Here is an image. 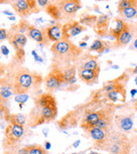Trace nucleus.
<instances>
[{"label":"nucleus","instance_id":"47","mask_svg":"<svg viewBox=\"0 0 137 154\" xmlns=\"http://www.w3.org/2000/svg\"><path fill=\"white\" fill-rule=\"evenodd\" d=\"M135 111H137V100L135 101Z\"/></svg>","mask_w":137,"mask_h":154},{"label":"nucleus","instance_id":"39","mask_svg":"<svg viewBox=\"0 0 137 154\" xmlns=\"http://www.w3.org/2000/svg\"><path fill=\"white\" fill-rule=\"evenodd\" d=\"M78 46L82 49V48H85L87 46V43L86 42H80L78 44Z\"/></svg>","mask_w":137,"mask_h":154},{"label":"nucleus","instance_id":"29","mask_svg":"<svg viewBox=\"0 0 137 154\" xmlns=\"http://www.w3.org/2000/svg\"><path fill=\"white\" fill-rule=\"evenodd\" d=\"M10 115V112L8 108L6 106L0 105V120L3 119L8 122V116Z\"/></svg>","mask_w":137,"mask_h":154},{"label":"nucleus","instance_id":"21","mask_svg":"<svg viewBox=\"0 0 137 154\" xmlns=\"http://www.w3.org/2000/svg\"><path fill=\"white\" fill-rule=\"evenodd\" d=\"M106 97L112 102H124L126 99V90L125 88L116 89L112 91L106 93Z\"/></svg>","mask_w":137,"mask_h":154},{"label":"nucleus","instance_id":"4","mask_svg":"<svg viewBox=\"0 0 137 154\" xmlns=\"http://www.w3.org/2000/svg\"><path fill=\"white\" fill-rule=\"evenodd\" d=\"M25 134L23 126L8 123L4 129V137L3 140V148L4 151L15 152L20 148Z\"/></svg>","mask_w":137,"mask_h":154},{"label":"nucleus","instance_id":"32","mask_svg":"<svg viewBox=\"0 0 137 154\" xmlns=\"http://www.w3.org/2000/svg\"><path fill=\"white\" fill-rule=\"evenodd\" d=\"M37 1V4L40 8H46L49 4H51L50 0H36Z\"/></svg>","mask_w":137,"mask_h":154},{"label":"nucleus","instance_id":"19","mask_svg":"<svg viewBox=\"0 0 137 154\" xmlns=\"http://www.w3.org/2000/svg\"><path fill=\"white\" fill-rule=\"evenodd\" d=\"M128 26H129V23H126L125 20L119 18H115L114 19V25L110 28L109 33L114 39H117L119 36L126 30Z\"/></svg>","mask_w":137,"mask_h":154},{"label":"nucleus","instance_id":"7","mask_svg":"<svg viewBox=\"0 0 137 154\" xmlns=\"http://www.w3.org/2000/svg\"><path fill=\"white\" fill-rule=\"evenodd\" d=\"M88 137L94 141V148L96 150L105 151L110 141L112 131H106L98 127H91L84 130Z\"/></svg>","mask_w":137,"mask_h":154},{"label":"nucleus","instance_id":"9","mask_svg":"<svg viewBox=\"0 0 137 154\" xmlns=\"http://www.w3.org/2000/svg\"><path fill=\"white\" fill-rule=\"evenodd\" d=\"M58 7L62 20H72L76 14L82 8L81 0H61L56 4Z\"/></svg>","mask_w":137,"mask_h":154},{"label":"nucleus","instance_id":"36","mask_svg":"<svg viewBox=\"0 0 137 154\" xmlns=\"http://www.w3.org/2000/svg\"><path fill=\"white\" fill-rule=\"evenodd\" d=\"M136 94H137V89H132V90L130 91V96H131L132 98H134Z\"/></svg>","mask_w":137,"mask_h":154},{"label":"nucleus","instance_id":"15","mask_svg":"<svg viewBox=\"0 0 137 154\" xmlns=\"http://www.w3.org/2000/svg\"><path fill=\"white\" fill-rule=\"evenodd\" d=\"M8 41L11 44V45L14 47L15 51L23 50L24 47L25 46L27 43V37L26 35H24L23 33L20 32H11L8 31Z\"/></svg>","mask_w":137,"mask_h":154},{"label":"nucleus","instance_id":"1","mask_svg":"<svg viewBox=\"0 0 137 154\" xmlns=\"http://www.w3.org/2000/svg\"><path fill=\"white\" fill-rule=\"evenodd\" d=\"M34 106L27 117V126L35 128L54 121L58 113L57 102L51 92L42 93L35 98Z\"/></svg>","mask_w":137,"mask_h":154},{"label":"nucleus","instance_id":"43","mask_svg":"<svg viewBox=\"0 0 137 154\" xmlns=\"http://www.w3.org/2000/svg\"><path fill=\"white\" fill-rule=\"evenodd\" d=\"M132 74H134V75H137V66L132 69Z\"/></svg>","mask_w":137,"mask_h":154},{"label":"nucleus","instance_id":"3","mask_svg":"<svg viewBox=\"0 0 137 154\" xmlns=\"http://www.w3.org/2000/svg\"><path fill=\"white\" fill-rule=\"evenodd\" d=\"M51 51L59 61L68 62L73 60L82 54V49L77 46L68 38H64L53 43Z\"/></svg>","mask_w":137,"mask_h":154},{"label":"nucleus","instance_id":"30","mask_svg":"<svg viewBox=\"0 0 137 154\" xmlns=\"http://www.w3.org/2000/svg\"><path fill=\"white\" fill-rule=\"evenodd\" d=\"M29 99L28 94H20V95H15L14 100L19 104H24Z\"/></svg>","mask_w":137,"mask_h":154},{"label":"nucleus","instance_id":"28","mask_svg":"<svg viewBox=\"0 0 137 154\" xmlns=\"http://www.w3.org/2000/svg\"><path fill=\"white\" fill-rule=\"evenodd\" d=\"M29 154H48V151L46 150L43 145L32 144L29 145Z\"/></svg>","mask_w":137,"mask_h":154},{"label":"nucleus","instance_id":"13","mask_svg":"<svg viewBox=\"0 0 137 154\" xmlns=\"http://www.w3.org/2000/svg\"><path fill=\"white\" fill-rule=\"evenodd\" d=\"M85 30H87L86 26L76 20H70L62 24V35L64 38L70 39Z\"/></svg>","mask_w":137,"mask_h":154},{"label":"nucleus","instance_id":"2","mask_svg":"<svg viewBox=\"0 0 137 154\" xmlns=\"http://www.w3.org/2000/svg\"><path fill=\"white\" fill-rule=\"evenodd\" d=\"M42 81L43 79L40 74L21 67L16 71L12 82L14 95L28 94L39 88Z\"/></svg>","mask_w":137,"mask_h":154},{"label":"nucleus","instance_id":"24","mask_svg":"<svg viewBox=\"0 0 137 154\" xmlns=\"http://www.w3.org/2000/svg\"><path fill=\"white\" fill-rule=\"evenodd\" d=\"M89 50L92 52H98V53H104L105 50H108L107 43L103 41L101 39H95L93 44L89 47Z\"/></svg>","mask_w":137,"mask_h":154},{"label":"nucleus","instance_id":"18","mask_svg":"<svg viewBox=\"0 0 137 154\" xmlns=\"http://www.w3.org/2000/svg\"><path fill=\"white\" fill-rule=\"evenodd\" d=\"M134 33H135V29H134L133 26L129 24V26L127 27L126 30L119 36L117 39H115V43H114L115 47L120 48V47L126 46L131 41V39L133 38Z\"/></svg>","mask_w":137,"mask_h":154},{"label":"nucleus","instance_id":"35","mask_svg":"<svg viewBox=\"0 0 137 154\" xmlns=\"http://www.w3.org/2000/svg\"><path fill=\"white\" fill-rule=\"evenodd\" d=\"M44 147L46 148V151H49L51 149V143L49 142V141H45V143H44Z\"/></svg>","mask_w":137,"mask_h":154},{"label":"nucleus","instance_id":"46","mask_svg":"<svg viewBox=\"0 0 137 154\" xmlns=\"http://www.w3.org/2000/svg\"><path fill=\"white\" fill-rule=\"evenodd\" d=\"M47 131H48V129H47V128H46V129H44L43 130V133L45 134L46 137H47Z\"/></svg>","mask_w":137,"mask_h":154},{"label":"nucleus","instance_id":"5","mask_svg":"<svg viewBox=\"0 0 137 154\" xmlns=\"http://www.w3.org/2000/svg\"><path fill=\"white\" fill-rule=\"evenodd\" d=\"M132 143L126 133L113 130L106 152L110 154H131Z\"/></svg>","mask_w":137,"mask_h":154},{"label":"nucleus","instance_id":"50","mask_svg":"<svg viewBox=\"0 0 137 154\" xmlns=\"http://www.w3.org/2000/svg\"><path fill=\"white\" fill-rule=\"evenodd\" d=\"M69 154H79L78 152H72V153H69Z\"/></svg>","mask_w":137,"mask_h":154},{"label":"nucleus","instance_id":"12","mask_svg":"<svg viewBox=\"0 0 137 154\" xmlns=\"http://www.w3.org/2000/svg\"><path fill=\"white\" fill-rule=\"evenodd\" d=\"M114 124L117 130L123 133H129L134 127L133 114H119L114 117Z\"/></svg>","mask_w":137,"mask_h":154},{"label":"nucleus","instance_id":"34","mask_svg":"<svg viewBox=\"0 0 137 154\" xmlns=\"http://www.w3.org/2000/svg\"><path fill=\"white\" fill-rule=\"evenodd\" d=\"M0 50H1V52H2V54L5 55V56H7L9 54V50L8 49V47L5 46V45H2L1 48H0Z\"/></svg>","mask_w":137,"mask_h":154},{"label":"nucleus","instance_id":"31","mask_svg":"<svg viewBox=\"0 0 137 154\" xmlns=\"http://www.w3.org/2000/svg\"><path fill=\"white\" fill-rule=\"evenodd\" d=\"M8 38V30L6 29L0 28V41L5 40Z\"/></svg>","mask_w":137,"mask_h":154},{"label":"nucleus","instance_id":"8","mask_svg":"<svg viewBox=\"0 0 137 154\" xmlns=\"http://www.w3.org/2000/svg\"><path fill=\"white\" fill-rule=\"evenodd\" d=\"M114 110L112 107H104L96 111H88L82 118L80 127L83 131L94 127L95 124L99 120L102 119L103 117L110 114H114Z\"/></svg>","mask_w":137,"mask_h":154},{"label":"nucleus","instance_id":"17","mask_svg":"<svg viewBox=\"0 0 137 154\" xmlns=\"http://www.w3.org/2000/svg\"><path fill=\"white\" fill-rule=\"evenodd\" d=\"M46 35L48 39L51 42H57L59 40L62 39V24L60 23H56V24L50 25L45 29Z\"/></svg>","mask_w":137,"mask_h":154},{"label":"nucleus","instance_id":"6","mask_svg":"<svg viewBox=\"0 0 137 154\" xmlns=\"http://www.w3.org/2000/svg\"><path fill=\"white\" fill-rule=\"evenodd\" d=\"M0 3L10 4L16 14L22 19L36 14L40 10L36 0H0Z\"/></svg>","mask_w":137,"mask_h":154},{"label":"nucleus","instance_id":"44","mask_svg":"<svg viewBox=\"0 0 137 154\" xmlns=\"http://www.w3.org/2000/svg\"><path fill=\"white\" fill-rule=\"evenodd\" d=\"M87 154H102V153H99L98 152H96V151H91L90 152H88V153ZM110 154V153H108Z\"/></svg>","mask_w":137,"mask_h":154},{"label":"nucleus","instance_id":"11","mask_svg":"<svg viewBox=\"0 0 137 154\" xmlns=\"http://www.w3.org/2000/svg\"><path fill=\"white\" fill-rule=\"evenodd\" d=\"M118 10L126 19H137V0H119Z\"/></svg>","mask_w":137,"mask_h":154},{"label":"nucleus","instance_id":"42","mask_svg":"<svg viewBox=\"0 0 137 154\" xmlns=\"http://www.w3.org/2000/svg\"><path fill=\"white\" fill-rule=\"evenodd\" d=\"M4 154H16L15 152H10V151H4Z\"/></svg>","mask_w":137,"mask_h":154},{"label":"nucleus","instance_id":"25","mask_svg":"<svg viewBox=\"0 0 137 154\" xmlns=\"http://www.w3.org/2000/svg\"><path fill=\"white\" fill-rule=\"evenodd\" d=\"M79 69H92V70L100 71V66H99L98 60L96 58H94V59H90L87 61L83 62Z\"/></svg>","mask_w":137,"mask_h":154},{"label":"nucleus","instance_id":"10","mask_svg":"<svg viewBox=\"0 0 137 154\" xmlns=\"http://www.w3.org/2000/svg\"><path fill=\"white\" fill-rule=\"evenodd\" d=\"M45 87L48 92H53L66 83L63 71L58 67H54L43 79Z\"/></svg>","mask_w":137,"mask_h":154},{"label":"nucleus","instance_id":"23","mask_svg":"<svg viewBox=\"0 0 137 154\" xmlns=\"http://www.w3.org/2000/svg\"><path fill=\"white\" fill-rule=\"evenodd\" d=\"M8 122L10 124H14V125H20L24 127L25 124H27V117L23 114H10L8 116Z\"/></svg>","mask_w":137,"mask_h":154},{"label":"nucleus","instance_id":"33","mask_svg":"<svg viewBox=\"0 0 137 154\" xmlns=\"http://www.w3.org/2000/svg\"><path fill=\"white\" fill-rule=\"evenodd\" d=\"M31 54L32 55L34 56V59H35V61L38 62V63H42V62H43V59L40 57L39 54L35 52V50H33V51L31 52Z\"/></svg>","mask_w":137,"mask_h":154},{"label":"nucleus","instance_id":"26","mask_svg":"<svg viewBox=\"0 0 137 154\" xmlns=\"http://www.w3.org/2000/svg\"><path fill=\"white\" fill-rule=\"evenodd\" d=\"M46 11L47 14L51 16L53 19L57 20V21L62 20V19H61V14H60V11H59L57 5L53 4H50L46 8Z\"/></svg>","mask_w":137,"mask_h":154},{"label":"nucleus","instance_id":"22","mask_svg":"<svg viewBox=\"0 0 137 154\" xmlns=\"http://www.w3.org/2000/svg\"><path fill=\"white\" fill-rule=\"evenodd\" d=\"M63 75L65 77V81L67 84H75L77 81L76 78V68L73 66H69L63 69Z\"/></svg>","mask_w":137,"mask_h":154},{"label":"nucleus","instance_id":"49","mask_svg":"<svg viewBox=\"0 0 137 154\" xmlns=\"http://www.w3.org/2000/svg\"><path fill=\"white\" fill-rule=\"evenodd\" d=\"M135 85H137V76L135 78Z\"/></svg>","mask_w":137,"mask_h":154},{"label":"nucleus","instance_id":"41","mask_svg":"<svg viewBox=\"0 0 137 154\" xmlns=\"http://www.w3.org/2000/svg\"><path fill=\"white\" fill-rule=\"evenodd\" d=\"M4 13V14H6V15H8V16H11L13 15V13H11V12H8V11H4L3 12Z\"/></svg>","mask_w":137,"mask_h":154},{"label":"nucleus","instance_id":"16","mask_svg":"<svg viewBox=\"0 0 137 154\" xmlns=\"http://www.w3.org/2000/svg\"><path fill=\"white\" fill-rule=\"evenodd\" d=\"M110 20H111L110 17L107 14H101L100 16H98L97 22L94 26V30L97 33V35L104 37L109 33Z\"/></svg>","mask_w":137,"mask_h":154},{"label":"nucleus","instance_id":"20","mask_svg":"<svg viewBox=\"0 0 137 154\" xmlns=\"http://www.w3.org/2000/svg\"><path fill=\"white\" fill-rule=\"evenodd\" d=\"M99 72L98 70L92 69H79L78 75L80 79L88 85H93L98 81Z\"/></svg>","mask_w":137,"mask_h":154},{"label":"nucleus","instance_id":"37","mask_svg":"<svg viewBox=\"0 0 137 154\" xmlns=\"http://www.w3.org/2000/svg\"><path fill=\"white\" fill-rule=\"evenodd\" d=\"M80 143H81V141H80V140H77V141H76V142H74V143L72 144V147H74V148L78 147V146H79Z\"/></svg>","mask_w":137,"mask_h":154},{"label":"nucleus","instance_id":"38","mask_svg":"<svg viewBox=\"0 0 137 154\" xmlns=\"http://www.w3.org/2000/svg\"><path fill=\"white\" fill-rule=\"evenodd\" d=\"M132 47H133L134 50H137V38L133 41V44H132Z\"/></svg>","mask_w":137,"mask_h":154},{"label":"nucleus","instance_id":"48","mask_svg":"<svg viewBox=\"0 0 137 154\" xmlns=\"http://www.w3.org/2000/svg\"><path fill=\"white\" fill-rule=\"evenodd\" d=\"M112 68H114V69H119V66H112Z\"/></svg>","mask_w":137,"mask_h":154},{"label":"nucleus","instance_id":"45","mask_svg":"<svg viewBox=\"0 0 137 154\" xmlns=\"http://www.w3.org/2000/svg\"><path fill=\"white\" fill-rule=\"evenodd\" d=\"M8 19L9 20H15V17H14V16H8Z\"/></svg>","mask_w":137,"mask_h":154},{"label":"nucleus","instance_id":"40","mask_svg":"<svg viewBox=\"0 0 137 154\" xmlns=\"http://www.w3.org/2000/svg\"><path fill=\"white\" fill-rule=\"evenodd\" d=\"M60 1H61V0H50L51 4H57Z\"/></svg>","mask_w":137,"mask_h":154},{"label":"nucleus","instance_id":"27","mask_svg":"<svg viewBox=\"0 0 137 154\" xmlns=\"http://www.w3.org/2000/svg\"><path fill=\"white\" fill-rule=\"evenodd\" d=\"M98 17L96 15H92V14H88L82 17L79 22L82 23L84 26H89V27H94L95 26V23L97 22Z\"/></svg>","mask_w":137,"mask_h":154},{"label":"nucleus","instance_id":"14","mask_svg":"<svg viewBox=\"0 0 137 154\" xmlns=\"http://www.w3.org/2000/svg\"><path fill=\"white\" fill-rule=\"evenodd\" d=\"M26 35L29 38L35 40V42L39 43L40 45H49V43H51V41L47 38L45 30L39 29L38 28H36L34 25L29 26L26 30Z\"/></svg>","mask_w":137,"mask_h":154}]
</instances>
